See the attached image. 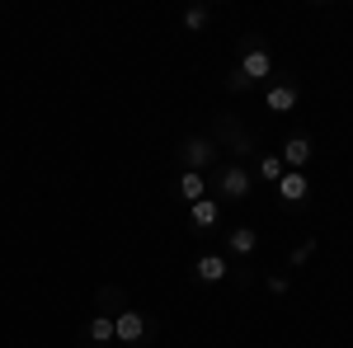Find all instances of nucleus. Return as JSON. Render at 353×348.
Masks as SVG:
<instances>
[{
  "label": "nucleus",
  "instance_id": "nucleus-1",
  "mask_svg": "<svg viewBox=\"0 0 353 348\" xmlns=\"http://www.w3.org/2000/svg\"><path fill=\"white\" fill-rule=\"evenodd\" d=\"M113 339L118 344H141L146 339V316L141 311H118L113 316Z\"/></svg>",
  "mask_w": 353,
  "mask_h": 348
},
{
  "label": "nucleus",
  "instance_id": "nucleus-2",
  "mask_svg": "<svg viewBox=\"0 0 353 348\" xmlns=\"http://www.w3.org/2000/svg\"><path fill=\"white\" fill-rule=\"evenodd\" d=\"M269 71H273V61H269V52H264V48H250V52L241 57V81L245 85H250V81H264Z\"/></svg>",
  "mask_w": 353,
  "mask_h": 348
},
{
  "label": "nucleus",
  "instance_id": "nucleus-3",
  "mask_svg": "<svg viewBox=\"0 0 353 348\" xmlns=\"http://www.w3.org/2000/svg\"><path fill=\"white\" fill-rule=\"evenodd\" d=\"M306 193H311L306 174H301V170H283V179H278V198H283V203H306Z\"/></svg>",
  "mask_w": 353,
  "mask_h": 348
},
{
  "label": "nucleus",
  "instance_id": "nucleus-4",
  "mask_svg": "<svg viewBox=\"0 0 353 348\" xmlns=\"http://www.w3.org/2000/svg\"><path fill=\"white\" fill-rule=\"evenodd\" d=\"M264 104H269V113H292V108H297V85H292V81H278V85H269Z\"/></svg>",
  "mask_w": 353,
  "mask_h": 348
},
{
  "label": "nucleus",
  "instance_id": "nucleus-5",
  "mask_svg": "<svg viewBox=\"0 0 353 348\" xmlns=\"http://www.w3.org/2000/svg\"><path fill=\"white\" fill-rule=\"evenodd\" d=\"M208 161H212V141H208V136H193V141H184V170H193V174H198Z\"/></svg>",
  "mask_w": 353,
  "mask_h": 348
},
{
  "label": "nucleus",
  "instance_id": "nucleus-6",
  "mask_svg": "<svg viewBox=\"0 0 353 348\" xmlns=\"http://www.w3.org/2000/svg\"><path fill=\"white\" fill-rule=\"evenodd\" d=\"M217 216H221V207L212 203V198H203V203H193V207H189L193 231H212V226H217Z\"/></svg>",
  "mask_w": 353,
  "mask_h": 348
},
{
  "label": "nucleus",
  "instance_id": "nucleus-7",
  "mask_svg": "<svg viewBox=\"0 0 353 348\" xmlns=\"http://www.w3.org/2000/svg\"><path fill=\"white\" fill-rule=\"evenodd\" d=\"M221 193H226V198H245V193H250V174H245L241 165H231V170H221Z\"/></svg>",
  "mask_w": 353,
  "mask_h": 348
},
{
  "label": "nucleus",
  "instance_id": "nucleus-8",
  "mask_svg": "<svg viewBox=\"0 0 353 348\" xmlns=\"http://www.w3.org/2000/svg\"><path fill=\"white\" fill-rule=\"evenodd\" d=\"M179 198H184V203H203V198H208V179H203V174H193V170H184V174H179Z\"/></svg>",
  "mask_w": 353,
  "mask_h": 348
},
{
  "label": "nucleus",
  "instance_id": "nucleus-9",
  "mask_svg": "<svg viewBox=\"0 0 353 348\" xmlns=\"http://www.w3.org/2000/svg\"><path fill=\"white\" fill-rule=\"evenodd\" d=\"M306 161H311V141H306V136H288V146H283V165L301 170Z\"/></svg>",
  "mask_w": 353,
  "mask_h": 348
},
{
  "label": "nucleus",
  "instance_id": "nucleus-10",
  "mask_svg": "<svg viewBox=\"0 0 353 348\" xmlns=\"http://www.w3.org/2000/svg\"><path fill=\"white\" fill-rule=\"evenodd\" d=\"M226 245H231V254H254V245H259V231H254V226H236V231L226 236Z\"/></svg>",
  "mask_w": 353,
  "mask_h": 348
},
{
  "label": "nucleus",
  "instance_id": "nucleus-11",
  "mask_svg": "<svg viewBox=\"0 0 353 348\" xmlns=\"http://www.w3.org/2000/svg\"><path fill=\"white\" fill-rule=\"evenodd\" d=\"M198 278L203 283H221L226 278V254H203L198 259Z\"/></svg>",
  "mask_w": 353,
  "mask_h": 348
},
{
  "label": "nucleus",
  "instance_id": "nucleus-12",
  "mask_svg": "<svg viewBox=\"0 0 353 348\" xmlns=\"http://www.w3.org/2000/svg\"><path fill=\"white\" fill-rule=\"evenodd\" d=\"M90 339L94 344H113V316H94L90 320Z\"/></svg>",
  "mask_w": 353,
  "mask_h": 348
},
{
  "label": "nucleus",
  "instance_id": "nucleus-13",
  "mask_svg": "<svg viewBox=\"0 0 353 348\" xmlns=\"http://www.w3.org/2000/svg\"><path fill=\"white\" fill-rule=\"evenodd\" d=\"M259 179H264V184H278V179H283V161H278V156H264V161H259Z\"/></svg>",
  "mask_w": 353,
  "mask_h": 348
},
{
  "label": "nucleus",
  "instance_id": "nucleus-14",
  "mask_svg": "<svg viewBox=\"0 0 353 348\" xmlns=\"http://www.w3.org/2000/svg\"><path fill=\"white\" fill-rule=\"evenodd\" d=\"M203 24H208V10H203V5H193V10H184V28H189V33H198Z\"/></svg>",
  "mask_w": 353,
  "mask_h": 348
},
{
  "label": "nucleus",
  "instance_id": "nucleus-15",
  "mask_svg": "<svg viewBox=\"0 0 353 348\" xmlns=\"http://www.w3.org/2000/svg\"><path fill=\"white\" fill-rule=\"evenodd\" d=\"M311 254H316V245L306 240V245H301V249H292V264H306V259H311Z\"/></svg>",
  "mask_w": 353,
  "mask_h": 348
}]
</instances>
